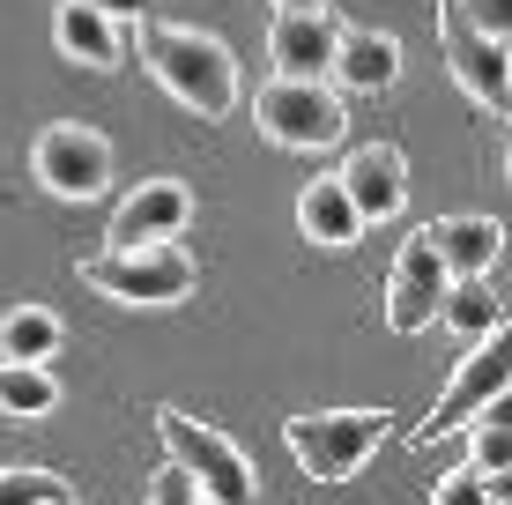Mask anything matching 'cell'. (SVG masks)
<instances>
[{
	"mask_svg": "<svg viewBox=\"0 0 512 505\" xmlns=\"http://www.w3.org/2000/svg\"><path fill=\"white\" fill-rule=\"evenodd\" d=\"M52 409H60V379H52L45 364H15V357H0V416L30 424V416H52Z\"/></svg>",
	"mask_w": 512,
	"mask_h": 505,
	"instance_id": "d6986e66",
	"label": "cell"
},
{
	"mask_svg": "<svg viewBox=\"0 0 512 505\" xmlns=\"http://www.w3.org/2000/svg\"><path fill=\"white\" fill-rule=\"evenodd\" d=\"M438 45H446L453 82L483 104L490 119H505L512 104V67H505V38H483V30L461 15V0H438Z\"/></svg>",
	"mask_w": 512,
	"mask_h": 505,
	"instance_id": "ba28073f",
	"label": "cell"
},
{
	"mask_svg": "<svg viewBox=\"0 0 512 505\" xmlns=\"http://www.w3.org/2000/svg\"><path fill=\"white\" fill-rule=\"evenodd\" d=\"M386 424H394L386 409H305V416L282 424V439H290V461L305 468L312 483H349L379 454Z\"/></svg>",
	"mask_w": 512,
	"mask_h": 505,
	"instance_id": "3957f363",
	"label": "cell"
},
{
	"mask_svg": "<svg viewBox=\"0 0 512 505\" xmlns=\"http://www.w3.org/2000/svg\"><path fill=\"white\" fill-rule=\"evenodd\" d=\"M423 238L438 246L446 275H490V268H498V253H505L498 216H438V223H423Z\"/></svg>",
	"mask_w": 512,
	"mask_h": 505,
	"instance_id": "9a60e30c",
	"label": "cell"
},
{
	"mask_svg": "<svg viewBox=\"0 0 512 505\" xmlns=\"http://www.w3.org/2000/svg\"><path fill=\"white\" fill-rule=\"evenodd\" d=\"M334 38H342L334 8H275V23H268L275 75H327L334 67Z\"/></svg>",
	"mask_w": 512,
	"mask_h": 505,
	"instance_id": "4fadbf2b",
	"label": "cell"
},
{
	"mask_svg": "<svg viewBox=\"0 0 512 505\" xmlns=\"http://www.w3.org/2000/svg\"><path fill=\"white\" fill-rule=\"evenodd\" d=\"M268 8H334V0H268Z\"/></svg>",
	"mask_w": 512,
	"mask_h": 505,
	"instance_id": "484cf974",
	"label": "cell"
},
{
	"mask_svg": "<svg viewBox=\"0 0 512 505\" xmlns=\"http://www.w3.org/2000/svg\"><path fill=\"white\" fill-rule=\"evenodd\" d=\"M438 327H453L461 342H483L490 327H505L498 283H490V275H453L446 298H438Z\"/></svg>",
	"mask_w": 512,
	"mask_h": 505,
	"instance_id": "ac0fdd59",
	"label": "cell"
},
{
	"mask_svg": "<svg viewBox=\"0 0 512 505\" xmlns=\"http://www.w3.org/2000/svg\"><path fill=\"white\" fill-rule=\"evenodd\" d=\"M67 491L52 468H0V505H67Z\"/></svg>",
	"mask_w": 512,
	"mask_h": 505,
	"instance_id": "44dd1931",
	"label": "cell"
},
{
	"mask_svg": "<svg viewBox=\"0 0 512 505\" xmlns=\"http://www.w3.org/2000/svg\"><path fill=\"white\" fill-rule=\"evenodd\" d=\"M446 260H438L431 238H409V246L394 253V275H386V327L394 335H423V327L438 320V298H446Z\"/></svg>",
	"mask_w": 512,
	"mask_h": 505,
	"instance_id": "9c48e42d",
	"label": "cell"
},
{
	"mask_svg": "<svg viewBox=\"0 0 512 505\" xmlns=\"http://www.w3.org/2000/svg\"><path fill=\"white\" fill-rule=\"evenodd\" d=\"M461 15L483 30V38H505L512 30V0H461Z\"/></svg>",
	"mask_w": 512,
	"mask_h": 505,
	"instance_id": "cb8c5ba5",
	"label": "cell"
},
{
	"mask_svg": "<svg viewBox=\"0 0 512 505\" xmlns=\"http://www.w3.org/2000/svg\"><path fill=\"white\" fill-rule=\"evenodd\" d=\"M327 82H342L349 97H386L401 82V38H386V30H342Z\"/></svg>",
	"mask_w": 512,
	"mask_h": 505,
	"instance_id": "5bb4252c",
	"label": "cell"
},
{
	"mask_svg": "<svg viewBox=\"0 0 512 505\" xmlns=\"http://www.w3.org/2000/svg\"><path fill=\"white\" fill-rule=\"evenodd\" d=\"M60 342H67V327H60V312L52 305H8L0 312V357H15V364H52L60 357Z\"/></svg>",
	"mask_w": 512,
	"mask_h": 505,
	"instance_id": "e0dca14e",
	"label": "cell"
},
{
	"mask_svg": "<svg viewBox=\"0 0 512 505\" xmlns=\"http://www.w3.org/2000/svg\"><path fill=\"white\" fill-rule=\"evenodd\" d=\"M505 461H512V416H505V394H490V402L468 416V468L505 476Z\"/></svg>",
	"mask_w": 512,
	"mask_h": 505,
	"instance_id": "ffe728a7",
	"label": "cell"
},
{
	"mask_svg": "<svg viewBox=\"0 0 512 505\" xmlns=\"http://www.w3.org/2000/svg\"><path fill=\"white\" fill-rule=\"evenodd\" d=\"M505 379H512V342H505V327H490L483 342H468L461 372L446 379V394L431 402V416L409 431V446H416V454H431L438 439H453V431H461L468 416L490 402V394H505Z\"/></svg>",
	"mask_w": 512,
	"mask_h": 505,
	"instance_id": "8992f818",
	"label": "cell"
},
{
	"mask_svg": "<svg viewBox=\"0 0 512 505\" xmlns=\"http://www.w3.org/2000/svg\"><path fill=\"white\" fill-rule=\"evenodd\" d=\"M193 223V186L186 179H141L104 223V246H156V238H186Z\"/></svg>",
	"mask_w": 512,
	"mask_h": 505,
	"instance_id": "30bf717a",
	"label": "cell"
},
{
	"mask_svg": "<svg viewBox=\"0 0 512 505\" xmlns=\"http://www.w3.org/2000/svg\"><path fill=\"white\" fill-rule=\"evenodd\" d=\"M141 498H149V505H201V483H193L179 461H164V468L149 476V491H141Z\"/></svg>",
	"mask_w": 512,
	"mask_h": 505,
	"instance_id": "603a6c76",
	"label": "cell"
},
{
	"mask_svg": "<svg viewBox=\"0 0 512 505\" xmlns=\"http://www.w3.org/2000/svg\"><path fill=\"white\" fill-rule=\"evenodd\" d=\"M141 67L164 82L186 112L201 119H231L238 112V60L216 30H186V23H141Z\"/></svg>",
	"mask_w": 512,
	"mask_h": 505,
	"instance_id": "6da1fadb",
	"label": "cell"
},
{
	"mask_svg": "<svg viewBox=\"0 0 512 505\" xmlns=\"http://www.w3.org/2000/svg\"><path fill=\"white\" fill-rule=\"evenodd\" d=\"M52 45H60V60L90 67V75H119L134 52V30L112 23L104 8H90V0H60L52 8Z\"/></svg>",
	"mask_w": 512,
	"mask_h": 505,
	"instance_id": "8fae6325",
	"label": "cell"
},
{
	"mask_svg": "<svg viewBox=\"0 0 512 505\" xmlns=\"http://www.w3.org/2000/svg\"><path fill=\"white\" fill-rule=\"evenodd\" d=\"M156 431H164L171 461L201 483V498H223V505H253V498H260L253 461H245L216 424H201V416H186V409H156Z\"/></svg>",
	"mask_w": 512,
	"mask_h": 505,
	"instance_id": "5b68a950",
	"label": "cell"
},
{
	"mask_svg": "<svg viewBox=\"0 0 512 505\" xmlns=\"http://www.w3.org/2000/svg\"><path fill=\"white\" fill-rule=\"evenodd\" d=\"M253 119L275 149H334L349 134L342 90L327 75H275L268 90L253 97Z\"/></svg>",
	"mask_w": 512,
	"mask_h": 505,
	"instance_id": "277c9868",
	"label": "cell"
},
{
	"mask_svg": "<svg viewBox=\"0 0 512 505\" xmlns=\"http://www.w3.org/2000/svg\"><path fill=\"white\" fill-rule=\"evenodd\" d=\"M30 171H38V186L52 201H97L112 186V142L97 127H82V119H52L38 134V149H30Z\"/></svg>",
	"mask_w": 512,
	"mask_h": 505,
	"instance_id": "52a82bcc",
	"label": "cell"
},
{
	"mask_svg": "<svg viewBox=\"0 0 512 505\" xmlns=\"http://www.w3.org/2000/svg\"><path fill=\"white\" fill-rule=\"evenodd\" d=\"M461 498H505V476L483 483V468H453L446 483H431V505H461Z\"/></svg>",
	"mask_w": 512,
	"mask_h": 505,
	"instance_id": "7402d4cb",
	"label": "cell"
},
{
	"mask_svg": "<svg viewBox=\"0 0 512 505\" xmlns=\"http://www.w3.org/2000/svg\"><path fill=\"white\" fill-rule=\"evenodd\" d=\"M297 231H305L312 246H327V253H349L364 238V216H357V201L342 194V179H312L305 194H297Z\"/></svg>",
	"mask_w": 512,
	"mask_h": 505,
	"instance_id": "2e32d148",
	"label": "cell"
},
{
	"mask_svg": "<svg viewBox=\"0 0 512 505\" xmlns=\"http://www.w3.org/2000/svg\"><path fill=\"white\" fill-rule=\"evenodd\" d=\"M334 179H342V194L357 201L364 231H372V223H394V216H401V201H409V156H401L394 142L349 149V164L334 171Z\"/></svg>",
	"mask_w": 512,
	"mask_h": 505,
	"instance_id": "7c38bea8",
	"label": "cell"
},
{
	"mask_svg": "<svg viewBox=\"0 0 512 505\" xmlns=\"http://www.w3.org/2000/svg\"><path fill=\"white\" fill-rule=\"evenodd\" d=\"M82 283L104 290L112 305H179L193 298V253L179 246V238H156V246H104L82 260Z\"/></svg>",
	"mask_w": 512,
	"mask_h": 505,
	"instance_id": "7a4b0ae2",
	"label": "cell"
},
{
	"mask_svg": "<svg viewBox=\"0 0 512 505\" xmlns=\"http://www.w3.org/2000/svg\"><path fill=\"white\" fill-rule=\"evenodd\" d=\"M90 8H104V15H112V23L141 30V23H149V15H156V0H90Z\"/></svg>",
	"mask_w": 512,
	"mask_h": 505,
	"instance_id": "d4e9b609",
	"label": "cell"
}]
</instances>
